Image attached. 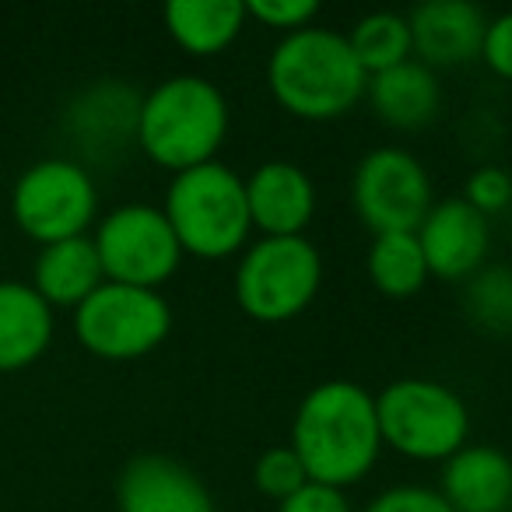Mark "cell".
Masks as SVG:
<instances>
[{
	"label": "cell",
	"mask_w": 512,
	"mask_h": 512,
	"mask_svg": "<svg viewBox=\"0 0 512 512\" xmlns=\"http://www.w3.org/2000/svg\"><path fill=\"white\" fill-rule=\"evenodd\" d=\"M288 446L302 460L309 481L341 491L365 481L383 456L376 393L351 379L316 383L295 407Z\"/></svg>",
	"instance_id": "cell-1"
},
{
	"label": "cell",
	"mask_w": 512,
	"mask_h": 512,
	"mask_svg": "<svg viewBox=\"0 0 512 512\" xmlns=\"http://www.w3.org/2000/svg\"><path fill=\"white\" fill-rule=\"evenodd\" d=\"M267 88L295 120L330 123L348 116L365 99L369 74L362 71L344 32L309 25L278 39L267 57Z\"/></svg>",
	"instance_id": "cell-2"
},
{
	"label": "cell",
	"mask_w": 512,
	"mask_h": 512,
	"mask_svg": "<svg viewBox=\"0 0 512 512\" xmlns=\"http://www.w3.org/2000/svg\"><path fill=\"white\" fill-rule=\"evenodd\" d=\"M232 127L228 99L204 74H172L141 95L134 144L172 176L218 162Z\"/></svg>",
	"instance_id": "cell-3"
},
{
	"label": "cell",
	"mask_w": 512,
	"mask_h": 512,
	"mask_svg": "<svg viewBox=\"0 0 512 512\" xmlns=\"http://www.w3.org/2000/svg\"><path fill=\"white\" fill-rule=\"evenodd\" d=\"M162 214L169 218L183 256L207 264L239 256L253 235L246 179L225 162L176 172L165 186Z\"/></svg>",
	"instance_id": "cell-4"
},
{
	"label": "cell",
	"mask_w": 512,
	"mask_h": 512,
	"mask_svg": "<svg viewBox=\"0 0 512 512\" xmlns=\"http://www.w3.org/2000/svg\"><path fill=\"white\" fill-rule=\"evenodd\" d=\"M383 449L414 463H446L470 442V407L453 386L404 376L376 393Z\"/></svg>",
	"instance_id": "cell-5"
},
{
	"label": "cell",
	"mask_w": 512,
	"mask_h": 512,
	"mask_svg": "<svg viewBox=\"0 0 512 512\" xmlns=\"http://www.w3.org/2000/svg\"><path fill=\"white\" fill-rule=\"evenodd\" d=\"M323 288V256L309 235L267 239L260 235L239 253L232 295L249 320L278 327L292 323Z\"/></svg>",
	"instance_id": "cell-6"
},
{
	"label": "cell",
	"mask_w": 512,
	"mask_h": 512,
	"mask_svg": "<svg viewBox=\"0 0 512 512\" xmlns=\"http://www.w3.org/2000/svg\"><path fill=\"white\" fill-rule=\"evenodd\" d=\"M172 334V306L162 292L102 281L74 309V337L102 362H134Z\"/></svg>",
	"instance_id": "cell-7"
},
{
	"label": "cell",
	"mask_w": 512,
	"mask_h": 512,
	"mask_svg": "<svg viewBox=\"0 0 512 512\" xmlns=\"http://www.w3.org/2000/svg\"><path fill=\"white\" fill-rule=\"evenodd\" d=\"M99 214V186L74 158H43L18 176L11 218L39 246L88 235Z\"/></svg>",
	"instance_id": "cell-8"
},
{
	"label": "cell",
	"mask_w": 512,
	"mask_h": 512,
	"mask_svg": "<svg viewBox=\"0 0 512 512\" xmlns=\"http://www.w3.org/2000/svg\"><path fill=\"white\" fill-rule=\"evenodd\" d=\"M95 253L106 281L162 292L183 267V249L162 207L123 204L95 225Z\"/></svg>",
	"instance_id": "cell-9"
},
{
	"label": "cell",
	"mask_w": 512,
	"mask_h": 512,
	"mask_svg": "<svg viewBox=\"0 0 512 512\" xmlns=\"http://www.w3.org/2000/svg\"><path fill=\"white\" fill-rule=\"evenodd\" d=\"M432 204V176L407 148H372L351 172V207L372 235L418 232Z\"/></svg>",
	"instance_id": "cell-10"
},
{
	"label": "cell",
	"mask_w": 512,
	"mask_h": 512,
	"mask_svg": "<svg viewBox=\"0 0 512 512\" xmlns=\"http://www.w3.org/2000/svg\"><path fill=\"white\" fill-rule=\"evenodd\" d=\"M414 235H418V246L425 253L428 274L439 281L463 285L488 264L491 225L463 197L435 200Z\"/></svg>",
	"instance_id": "cell-11"
},
{
	"label": "cell",
	"mask_w": 512,
	"mask_h": 512,
	"mask_svg": "<svg viewBox=\"0 0 512 512\" xmlns=\"http://www.w3.org/2000/svg\"><path fill=\"white\" fill-rule=\"evenodd\" d=\"M246 204L253 232L267 239H288V235L309 232L320 193H316L313 176L299 162L271 158L246 176Z\"/></svg>",
	"instance_id": "cell-12"
},
{
	"label": "cell",
	"mask_w": 512,
	"mask_h": 512,
	"mask_svg": "<svg viewBox=\"0 0 512 512\" xmlns=\"http://www.w3.org/2000/svg\"><path fill=\"white\" fill-rule=\"evenodd\" d=\"M120 512H218L207 484L186 463L162 453H141L116 481Z\"/></svg>",
	"instance_id": "cell-13"
},
{
	"label": "cell",
	"mask_w": 512,
	"mask_h": 512,
	"mask_svg": "<svg viewBox=\"0 0 512 512\" xmlns=\"http://www.w3.org/2000/svg\"><path fill=\"white\" fill-rule=\"evenodd\" d=\"M407 25H411L414 60L439 71V67H460L481 57L488 18L470 0H428L407 15Z\"/></svg>",
	"instance_id": "cell-14"
},
{
	"label": "cell",
	"mask_w": 512,
	"mask_h": 512,
	"mask_svg": "<svg viewBox=\"0 0 512 512\" xmlns=\"http://www.w3.org/2000/svg\"><path fill=\"white\" fill-rule=\"evenodd\" d=\"M435 491L453 512L512 509V456L488 442H467L442 463Z\"/></svg>",
	"instance_id": "cell-15"
},
{
	"label": "cell",
	"mask_w": 512,
	"mask_h": 512,
	"mask_svg": "<svg viewBox=\"0 0 512 512\" xmlns=\"http://www.w3.org/2000/svg\"><path fill=\"white\" fill-rule=\"evenodd\" d=\"M137 109H141V95L127 81H99L74 99L67 127L81 148H88L92 155H106L134 144Z\"/></svg>",
	"instance_id": "cell-16"
},
{
	"label": "cell",
	"mask_w": 512,
	"mask_h": 512,
	"mask_svg": "<svg viewBox=\"0 0 512 512\" xmlns=\"http://www.w3.org/2000/svg\"><path fill=\"white\" fill-rule=\"evenodd\" d=\"M53 309L25 281H0V372L36 365L53 344Z\"/></svg>",
	"instance_id": "cell-17"
},
{
	"label": "cell",
	"mask_w": 512,
	"mask_h": 512,
	"mask_svg": "<svg viewBox=\"0 0 512 512\" xmlns=\"http://www.w3.org/2000/svg\"><path fill=\"white\" fill-rule=\"evenodd\" d=\"M372 113L393 130H421L439 116L442 109V85L432 67L407 60L383 74H372L365 88Z\"/></svg>",
	"instance_id": "cell-18"
},
{
	"label": "cell",
	"mask_w": 512,
	"mask_h": 512,
	"mask_svg": "<svg viewBox=\"0 0 512 512\" xmlns=\"http://www.w3.org/2000/svg\"><path fill=\"white\" fill-rule=\"evenodd\" d=\"M102 281L106 274H102L92 235L50 242L39 249L32 267V288L43 295L50 309H78Z\"/></svg>",
	"instance_id": "cell-19"
},
{
	"label": "cell",
	"mask_w": 512,
	"mask_h": 512,
	"mask_svg": "<svg viewBox=\"0 0 512 512\" xmlns=\"http://www.w3.org/2000/svg\"><path fill=\"white\" fill-rule=\"evenodd\" d=\"M169 39L190 57H218L246 29L242 0H169L162 11Z\"/></svg>",
	"instance_id": "cell-20"
},
{
	"label": "cell",
	"mask_w": 512,
	"mask_h": 512,
	"mask_svg": "<svg viewBox=\"0 0 512 512\" xmlns=\"http://www.w3.org/2000/svg\"><path fill=\"white\" fill-rule=\"evenodd\" d=\"M365 274L372 288L386 299H414L432 281L414 232L372 235L369 253H365Z\"/></svg>",
	"instance_id": "cell-21"
},
{
	"label": "cell",
	"mask_w": 512,
	"mask_h": 512,
	"mask_svg": "<svg viewBox=\"0 0 512 512\" xmlns=\"http://www.w3.org/2000/svg\"><path fill=\"white\" fill-rule=\"evenodd\" d=\"M344 36L369 78L414 60L411 25H407V15H397V11H372V15L358 18Z\"/></svg>",
	"instance_id": "cell-22"
},
{
	"label": "cell",
	"mask_w": 512,
	"mask_h": 512,
	"mask_svg": "<svg viewBox=\"0 0 512 512\" xmlns=\"http://www.w3.org/2000/svg\"><path fill=\"white\" fill-rule=\"evenodd\" d=\"M463 316L491 337H512V267L484 264L463 281Z\"/></svg>",
	"instance_id": "cell-23"
},
{
	"label": "cell",
	"mask_w": 512,
	"mask_h": 512,
	"mask_svg": "<svg viewBox=\"0 0 512 512\" xmlns=\"http://www.w3.org/2000/svg\"><path fill=\"white\" fill-rule=\"evenodd\" d=\"M302 484H309V474L292 446H271L253 460V488L274 502H285Z\"/></svg>",
	"instance_id": "cell-24"
},
{
	"label": "cell",
	"mask_w": 512,
	"mask_h": 512,
	"mask_svg": "<svg viewBox=\"0 0 512 512\" xmlns=\"http://www.w3.org/2000/svg\"><path fill=\"white\" fill-rule=\"evenodd\" d=\"M242 4H246L249 22L281 32V36L309 29L313 18L320 15V4H313V0H242Z\"/></svg>",
	"instance_id": "cell-25"
},
{
	"label": "cell",
	"mask_w": 512,
	"mask_h": 512,
	"mask_svg": "<svg viewBox=\"0 0 512 512\" xmlns=\"http://www.w3.org/2000/svg\"><path fill=\"white\" fill-rule=\"evenodd\" d=\"M463 200L491 221L495 214H502L512 204V176L502 165H481V169H474L467 176Z\"/></svg>",
	"instance_id": "cell-26"
},
{
	"label": "cell",
	"mask_w": 512,
	"mask_h": 512,
	"mask_svg": "<svg viewBox=\"0 0 512 512\" xmlns=\"http://www.w3.org/2000/svg\"><path fill=\"white\" fill-rule=\"evenodd\" d=\"M362 512H453L446 498L435 488L425 484H393V488L379 491Z\"/></svg>",
	"instance_id": "cell-27"
},
{
	"label": "cell",
	"mask_w": 512,
	"mask_h": 512,
	"mask_svg": "<svg viewBox=\"0 0 512 512\" xmlns=\"http://www.w3.org/2000/svg\"><path fill=\"white\" fill-rule=\"evenodd\" d=\"M481 60L495 78L509 81L512 85V11L488 18L484 25V39H481Z\"/></svg>",
	"instance_id": "cell-28"
},
{
	"label": "cell",
	"mask_w": 512,
	"mask_h": 512,
	"mask_svg": "<svg viewBox=\"0 0 512 512\" xmlns=\"http://www.w3.org/2000/svg\"><path fill=\"white\" fill-rule=\"evenodd\" d=\"M278 512H355V505H351L348 491L309 481L285 502H278Z\"/></svg>",
	"instance_id": "cell-29"
},
{
	"label": "cell",
	"mask_w": 512,
	"mask_h": 512,
	"mask_svg": "<svg viewBox=\"0 0 512 512\" xmlns=\"http://www.w3.org/2000/svg\"><path fill=\"white\" fill-rule=\"evenodd\" d=\"M505 512H512V509H505Z\"/></svg>",
	"instance_id": "cell-30"
}]
</instances>
